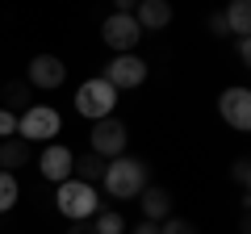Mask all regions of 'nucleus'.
Masks as SVG:
<instances>
[{
    "instance_id": "nucleus-14",
    "label": "nucleus",
    "mask_w": 251,
    "mask_h": 234,
    "mask_svg": "<svg viewBox=\"0 0 251 234\" xmlns=\"http://www.w3.org/2000/svg\"><path fill=\"white\" fill-rule=\"evenodd\" d=\"M100 176H105V159L100 155H75L72 159V180H80V184H97Z\"/></svg>"
},
{
    "instance_id": "nucleus-8",
    "label": "nucleus",
    "mask_w": 251,
    "mask_h": 234,
    "mask_svg": "<svg viewBox=\"0 0 251 234\" xmlns=\"http://www.w3.org/2000/svg\"><path fill=\"white\" fill-rule=\"evenodd\" d=\"M218 113H222V121L226 126H234V130H251V92L243 88H226L222 96H218Z\"/></svg>"
},
{
    "instance_id": "nucleus-15",
    "label": "nucleus",
    "mask_w": 251,
    "mask_h": 234,
    "mask_svg": "<svg viewBox=\"0 0 251 234\" xmlns=\"http://www.w3.org/2000/svg\"><path fill=\"white\" fill-rule=\"evenodd\" d=\"M0 96H4V105H0V109H9V113H25V100H29V84L25 80H13V84H0Z\"/></svg>"
},
{
    "instance_id": "nucleus-6",
    "label": "nucleus",
    "mask_w": 251,
    "mask_h": 234,
    "mask_svg": "<svg viewBox=\"0 0 251 234\" xmlns=\"http://www.w3.org/2000/svg\"><path fill=\"white\" fill-rule=\"evenodd\" d=\"M100 38L113 54H134V46L143 42V29H138L134 13H109L105 25H100Z\"/></svg>"
},
{
    "instance_id": "nucleus-11",
    "label": "nucleus",
    "mask_w": 251,
    "mask_h": 234,
    "mask_svg": "<svg viewBox=\"0 0 251 234\" xmlns=\"http://www.w3.org/2000/svg\"><path fill=\"white\" fill-rule=\"evenodd\" d=\"M138 197H143V222L159 226V222H168V217H172V192L168 188H151V184H147Z\"/></svg>"
},
{
    "instance_id": "nucleus-24",
    "label": "nucleus",
    "mask_w": 251,
    "mask_h": 234,
    "mask_svg": "<svg viewBox=\"0 0 251 234\" xmlns=\"http://www.w3.org/2000/svg\"><path fill=\"white\" fill-rule=\"evenodd\" d=\"M126 234H159V226H155V222H138L134 230H126Z\"/></svg>"
},
{
    "instance_id": "nucleus-19",
    "label": "nucleus",
    "mask_w": 251,
    "mask_h": 234,
    "mask_svg": "<svg viewBox=\"0 0 251 234\" xmlns=\"http://www.w3.org/2000/svg\"><path fill=\"white\" fill-rule=\"evenodd\" d=\"M159 234H201V230L188 217H168V222H159Z\"/></svg>"
},
{
    "instance_id": "nucleus-23",
    "label": "nucleus",
    "mask_w": 251,
    "mask_h": 234,
    "mask_svg": "<svg viewBox=\"0 0 251 234\" xmlns=\"http://www.w3.org/2000/svg\"><path fill=\"white\" fill-rule=\"evenodd\" d=\"M234 50H239V63L247 67V63H251V42H247V38H239V46H234Z\"/></svg>"
},
{
    "instance_id": "nucleus-5",
    "label": "nucleus",
    "mask_w": 251,
    "mask_h": 234,
    "mask_svg": "<svg viewBox=\"0 0 251 234\" xmlns=\"http://www.w3.org/2000/svg\"><path fill=\"white\" fill-rule=\"evenodd\" d=\"M126 142H130V130H126V121H117V117H105V121H92V134H88V151L100 155V159H117V155H126Z\"/></svg>"
},
{
    "instance_id": "nucleus-21",
    "label": "nucleus",
    "mask_w": 251,
    "mask_h": 234,
    "mask_svg": "<svg viewBox=\"0 0 251 234\" xmlns=\"http://www.w3.org/2000/svg\"><path fill=\"white\" fill-rule=\"evenodd\" d=\"M247 167H251L247 159H234V171H230V176H234V184H239V188H247V176H251Z\"/></svg>"
},
{
    "instance_id": "nucleus-10",
    "label": "nucleus",
    "mask_w": 251,
    "mask_h": 234,
    "mask_svg": "<svg viewBox=\"0 0 251 234\" xmlns=\"http://www.w3.org/2000/svg\"><path fill=\"white\" fill-rule=\"evenodd\" d=\"M72 159L75 155L67 151L63 142H46L42 155H38V171H42L50 184H63V180H72Z\"/></svg>"
},
{
    "instance_id": "nucleus-9",
    "label": "nucleus",
    "mask_w": 251,
    "mask_h": 234,
    "mask_svg": "<svg viewBox=\"0 0 251 234\" xmlns=\"http://www.w3.org/2000/svg\"><path fill=\"white\" fill-rule=\"evenodd\" d=\"M67 80V63H63L59 54H34L29 59V88H59Z\"/></svg>"
},
{
    "instance_id": "nucleus-22",
    "label": "nucleus",
    "mask_w": 251,
    "mask_h": 234,
    "mask_svg": "<svg viewBox=\"0 0 251 234\" xmlns=\"http://www.w3.org/2000/svg\"><path fill=\"white\" fill-rule=\"evenodd\" d=\"M209 29H214L218 38H226V34H230V29H226V17H222V13H214V17H209Z\"/></svg>"
},
{
    "instance_id": "nucleus-7",
    "label": "nucleus",
    "mask_w": 251,
    "mask_h": 234,
    "mask_svg": "<svg viewBox=\"0 0 251 234\" xmlns=\"http://www.w3.org/2000/svg\"><path fill=\"white\" fill-rule=\"evenodd\" d=\"M100 80H105L113 92L138 88V84H147V63L138 59V54H113V63L105 67V75H100Z\"/></svg>"
},
{
    "instance_id": "nucleus-2",
    "label": "nucleus",
    "mask_w": 251,
    "mask_h": 234,
    "mask_svg": "<svg viewBox=\"0 0 251 234\" xmlns=\"http://www.w3.org/2000/svg\"><path fill=\"white\" fill-rule=\"evenodd\" d=\"M54 205H59L63 217H72V222H88V217L100 213V192H97V184L63 180L59 192H54Z\"/></svg>"
},
{
    "instance_id": "nucleus-20",
    "label": "nucleus",
    "mask_w": 251,
    "mask_h": 234,
    "mask_svg": "<svg viewBox=\"0 0 251 234\" xmlns=\"http://www.w3.org/2000/svg\"><path fill=\"white\" fill-rule=\"evenodd\" d=\"M4 138H17V113H9V109H0V142Z\"/></svg>"
},
{
    "instance_id": "nucleus-18",
    "label": "nucleus",
    "mask_w": 251,
    "mask_h": 234,
    "mask_svg": "<svg viewBox=\"0 0 251 234\" xmlns=\"http://www.w3.org/2000/svg\"><path fill=\"white\" fill-rule=\"evenodd\" d=\"M17 197H21V184H17V176L0 171V213H9V209L17 205Z\"/></svg>"
},
{
    "instance_id": "nucleus-25",
    "label": "nucleus",
    "mask_w": 251,
    "mask_h": 234,
    "mask_svg": "<svg viewBox=\"0 0 251 234\" xmlns=\"http://www.w3.org/2000/svg\"><path fill=\"white\" fill-rule=\"evenodd\" d=\"M67 234H92V226H84V222H72V226H67Z\"/></svg>"
},
{
    "instance_id": "nucleus-3",
    "label": "nucleus",
    "mask_w": 251,
    "mask_h": 234,
    "mask_svg": "<svg viewBox=\"0 0 251 234\" xmlns=\"http://www.w3.org/2000/svg\"><path fill=\"white\" fill-rule=\"evenodd\" d=\"M117 109V92L109 88L100 75H92V80H84L80 88H75V113L88 117V121H105V117H113Z\"/></svg>"
},
{
    "instance_id": "nucleus-16",
    "label": "nucleus",
    "mask_w": 251,
    "mask_h": 234,
    "mask_svg": "<svg viewBox=\"0 0 251 234\" xmlns=\"http://www.w3.org/2000/svg\"><path fill=\"white\" fill-rule=\"evenodd\" d=\"M222 17H226V29H230L234 38H247L251 34V4H247V0H234Z\"/></svg>"
},
{
    "instance_id": "nucleus-12",
    "label": "nucleus",
    "mask_w": 251,
    "mask_h": 234,
    "mask_svg": "<svg viewBox=\"0 0 251 234\" xmlns=\"http://www.w3.org/2000/svg\"><path fill=\"white\" fill-rule=\"evenodd\" d=\"M134 21H138V29H163L172 21V4L168 0H143V4H138L134 9Z\"/></svg>"
},
{
    "instance_id": "nucleus-1",
    "label": "nucleus",
    "mask_w": 251,
    "mask_h": 234,
    "mask_svg": "<svg viewBox=\"0 0 251 234\" xmlns=\"http://www.w3.org/2000/svg\"><path fill=\"white\" fill-rule=\"evenodd\" d=\"M105 192L113 201H134L138 192L147 188V163L134 159V155H117V159L105 163Z\"/></svg>"
},
{
    "instance_id": "nucleus-13",
    "label": "nucleus",
    "mask_w": 251,
    "mask_h": 234,
    "mask_svg": "<svg viewBox=\"0 0 251 234\" xmlns=\"http://www.w3.org/2000/svg\"><path fill=\"white\" fill-rule=\"evenodd\" d=\"M25 163H29V142H21V138H4L0 142V171L17 176V167H25Z\"/></svg>"
},
{
    "instance_id": "nucleus-17",
    "label": "nucleus",
    "mask_w": 251,
    "mask_h": 234,
    "mask_svg": "<svg viewBox=\"0 0 251 234\" xmlns=\"http://www.w3.org/2000/svg\"><path fill=\"white\" fill-rule=\"evenodd\" d=\"M92 234H126V217L117 209H100L92 217Z\"/></svg>"
},
{
    "instance_id": "nucleus-4",
    "label": "nucleus",
    "mask_w": 251,
    "mask_h": 234,
    "mask_svg": "<svg viewBox=\"0 0 251 234\" xmlns=\"http://www.w3.org/2000/svg\"><path fill=\"white\" fill-rule=\"evenodd\" d=\"M17 134H21V142H54V138L63 134L59 109H50V105H29L25 113L17 117Z\"/></svg>"
}]
</instances>
